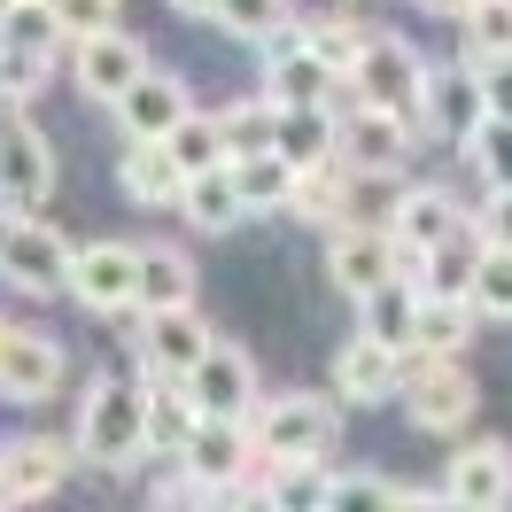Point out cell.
Segmentation results:
<instances>
[{
  "instance_id": "47",
  "label": "cell",
  "mask_w": 512,
  "mask_h": 512,
  "mask_svg": "<svg viewBox=\"0 0 512 512\" xmlns=\"http://www.w3.org/2000/svg\"><path fill=\"white\" fill-rule=\"evenodd\" d=\"M435 512H474V505H450V497H443V505H435Z\"/></svg>"
},
{
  "instance_id": "40",
  "label": "cell",
  "mask_w": 512,
  "mask_h": 512,
  "mask_svg": "<svg viewBox=\"0 0 512 512\" xmlns=\"http://www.w3.org/2000/svg\"><path fill=\"white\" fill-rule=\"evenodd\" d=\"M47 70H55V55H32V47H8L0 39V101H32L47 86Z\"/></svg>"
},
{
  "instance_id": "43",
  "label": "cell",
  "mask_w": 512,
  "mask_h": 512,
  "mask_svg": "<svg viewBox=\"0 0 512 512\" xmlns=\"http://www.w3.org/2000/svg\"><path fill=\"white\" fill-rule=\"evenodd\" d=\"M481 109H489V117H505L512 125V55H481Z\"/></svg>"
},
{
  "instance_id": "12",
  "label": "cell",
  "mask_w": 512,
  "mask_h": 512,
  "mask_svg": "<svg viewBox=\"0 0 512 512\" xmlns=\"http://www.w3.org/2000/svg\"><path fill=\"white\" fill-rule=\"evenodd\" d=\"M210 342H218V334L194 319V303H179V311H140V357H148L156 381H187Z\"/></svg>"
},
{
  "instance_id": "32",
  "label": "cell",
  "mask_w": 512,
  "mask_h": 512,
  "mask_svg": "<svg viewBox=\"0 0 512 512\" xmlns=\"http://www.w3.org/2000/svg\"><path fill=\"white\" fill-rule=\"evenodd\" d=\"M466 303L474 319H512V249H481L466 264Z\"/></svg>"
},
{
  "instance_id": "25",
  "label": "cell",
  "mask_w": 512,
  "mask_h": 512,
  "mask_svg": "<svg viewBox=\"0 0 512 512\" xmlns=\"http://www.w3.org/2000/svg\"><path fill=\"white\" fill-rule=\"evenodd\" d=\"M233 171V194H241V210H288L295 194V163L280 148H256V156H225Z\"/></svg>"
},
{
  "instance_id": "2",
  "label": "cell",
  "mask_w": 512,
  "mask_h": 512,
  "mask_svg": "<svg viewBox=\"0 0 512 512\" xmlns=\"http://www.w3.org/2000/svg\"><path fill=\"white\" fill-rule=\"evenodd\" d=\"M396 396H404V412H412L419 435H458V427H474V404H481L474 373H466L458 357H404Z\"/></svg>"
},
{
  "instance_id": "22",
  "label": "cell",
  "mask_w": 512,
  "mask_h": 512,
  "mask_svg": "<svg viewBox=\"0 0 512 512\" xmlns=\"http://www.w3.org/2000/svg\"><path fill=\"white\" fill-rule=\"evenodd\" d=\"M466 342H474V303H466V295H419L412 350L404 357H458Z\"/></svg>"
},
{
  "instance_id": "1",
  "label": "cell",
  "mask_w": 512,
  "mask_h": 512,
  "mask_svg": "<svg viewBox=\"0 0 512 512\" xmlns=\"http://www.w3.org/2000/svg\"><path fill=\"white\" fill-rule=\"evenodd\" d=\"M78 450L94 458L101 474H125L132 458H148V388L132 373H101L86 388V412H78Z\"/></svg>"
},
{
  "instance_id": "31",
  "label": "cell",
  "mask_w": 512,
  "mask_h": 512,
  "mask_svg": "<svg viewBox=\"0 0 512 512\" xmlns=\"http://www.w3.org/2000/svg\"><path fill=\"white\" fill-rule=\"evenodd\" d=\"M163 156L179 163V179H194V171H218L225 163V140H218V117H179V125L163 132Z\"/></svg>"
},
{
  "instance_id": "3",
  "label": "cell",
  "mask_w": 512,
  "mask_h": 512,
  "mask_svg": "<svg viewBox=\"0 0 512 512\" xmlns=\"http://www.w3.org/2000/svg\"><path fill=\"white\" fill-rule=\"evenodd\" d=\"M466 233V210L450 202V187H396V210H388V241H396V280H412L427 272V256L450 249Z\"/></svg>"
},
{
  "instance_id": "20",
  "label": "cell",
  "mask_w": 512,
  "mask_h": 512,
  "mask_svg": "<svg viewBox=\"0 0 512 512\" xmlns=\"http://www.w3.org/2000/svg\"><path fill=\"white\" fill-rule=\"evenodd\" d=\"M404 381V350H388L373 334H350L334 357V396L342 404H388V388Z\"/></svg>"
},
{
  "instance_id": "49",
  "label": "cell",
  "mask_w": 512,
  "mask_h": 512,
  "mask_svg": "<svg viewBox=\"0 0 512 512\" xmlns=\"http://www.w3.org/2000/svg\"><path fill=\"white\" fill-rule=\"evenodd\" d=\"M0 326H8V319H0Z\"/></svg>"
},
{
  "instance_id": "33",
  "label": "cell",
  "mask_w": 512,
  "mask_h": 512,
  "mask_svg": "<svg viewBox=\"0 0 512 512\" xmlns=\"http://www.w3.org/2000/svg\"><path fill=\"white\" fill-rule=\"evenodd\" d=\"M264 497H272V512H326V474L311 458H288L264 474Z\"/></svg>"
},
{
  "instance_id": "19",
  "label": "cell",
  "mask_w": 512,
  "mask_h": 512,
  "mask_svg": "<svg viewBox=\"0 0 512 512\" xmlns=\"http://www.w3.org/2000/svg\"><path fill=\"white\" fill-rule=\"evenodd\" d=\"M109 109L125 117V132H132V140H163V132L179 125L194 101H187V78H171V70H140L125 94L109 101Z\"/></svg>"
},
{
  "instance_id": "24",
  "label": "cell",
  "mask_w": 512,
  "mask_h": 512,
  "mask_svg": "<svg viewBox=\"0 0 512 512\" xmlns=\"http://www.w3.org/2000/svg\"><path fill=\"white\" fill-rule=\"evenodd\" d=\"M117 187H125L132 202H140V210H171L187 179H179V163L163 156V140H132V148H125V163H117Z\"/></svg>"
},
{
  "instance_id": "34",
  "label": "cell",
  "mask_w": 512,
  "mask_h": 512,
  "mask_svg": "<svg viewBox=\"0 0 512 512\" xmlns=\"http://www.w3.org/2000/svg\"><path fill=\"white\" fill-rule=\"evenodd\" d=\"M458 148L474 156V171L489 179V194H512V125H505V117H481Z\"/></svg>"
},
{
  "instance_id": "7",
  "label": "cell",
  "mask_w": 512,
  "mask_h": 512,
  "mask_svg": "<svg viewBox=\"0 0 512 512\" xmlns=\"http://www.w3.org/2000/svg\"><path fill=\"white\" fill-rule=\"evenodd\" d=\"M0 280L24 295H63V280H70L63 233L39 218H0Z\"/></svg>"
},
{
  "instance_id": "28",
  "label": "cell",
  "mask_w": 512,
  "mask_h": 512,
  "mask_svg": "<svg viewBox=\"0 0 512 512\" xmlns=\"http://www.w3.org/2000/svg\"><path fill=\"white\" fill-rule=\"evenodd\" d=\"M365 303V326L357 334H373V342H388V350H412V319H419V288L412 280H381L373 295H357Z\"/></svg>"
},
{
  "instance_id": "5",
  "label": "cell",
  "mask_w": 512,
  "mask_h": 512,
  "mask_svg": "<svg viewBox=\"0 0 512 512\" xmlns=\"http://www.w3.org/2000/svg\"><path fill=\"white\" fill-rule=\"evenodd\" d=\"M47 194H55V148H47V132L24 109H8L0 117V210L8 218H39Z\"/></svg>"
},
{
  "instance_id": "18",
  "label": "cell",
  "mask_w": 512,
  "mask_h": 512,
  "mask_svg": "<svg viewBox=\"0 0 512 512\" xmlns=\"http://www.w3.org/2000/svg\"><path fill=\"white\" fill-rule=\"evenodd\" d=\"M450 505H474V512H505L512 505V443H466L450 458Z\"/></svg>"
},
{
  "instance_id": "37",
  "label": "cell",
  "mask_w": 512,
  "mask_h": 512,
  "mask_svg": "<svg viewBox=\"0 0 512 512\" xmlns=\"http://www.w3.org/2000/svg\"><path fill=\"white\" fill-rule=\"evenodd\" d=\"M365 39H373V32H357V24H342V16H319V24L303 32V47H311V55H319L334 78H350L357 55H365Z\"/></svg>"
},
{
  "instance_id": "16",
  "label": "cell",
  "mask_w": 512,
  "mask_h": 512,
  "mask_svg": "<svg viewBox=\"0 0 512 512\" xmlns=\"http://www.w3.org/2000/svg\"><path fill=\"white\" fill-rule=\"evenodd\" d=\"M0 388L24 396V404L55 396V388H63V342H55V334H32V326H0Z\"/></svg>"
},
{
  "instance_id": "4",
  "label": "cell",
  "mask_w": 512,
  "mask_h": 512,
  "mask_svg": "<svg viewBox=\"0 0 512 512\" xmlns=\"http://www.w3.org/2000/svg\"><path fill=\"white\" fill-rule=\"evenodd\" d=\"M334 435H342V412H326V396H272L264 419H249V443L264 466H288V458L326 466Z\"/></svg>"
},
{
  "instance_id": "46",
  "label": "cell",
  "mask_w": 512,
  "mask_h": 512,
  "mask_svg": "<svg viewBox=\"0 0 512 512\" xmlns=\"http://www.w3.org/2000/svg\"><path fill=\"white\" fill-rule=\"evenodd\" d=\"M179 16H218V0H171Z\"/></svg>"
},
{
  "instance_id": "15",
  "label": "cell",
  "mask_w": 512,
  "mask_h": 512,
  "mask_svg": "<svg viewBox=\"0 0 512 512\" xmlns=\"http://www.w3.org/2000/svg\"><path fill=\"white\" fill-rule=\"evenodd\" d=\"M78 55H70V78H78V94H94V101H117L148 70V47L117 24V32H94V39H70Z\"/></svg>"
},
{
  "instance_id": "30",
  "label": "cell",
  "mask_w": 512,
  "mask_h": 512,
  "mask_svg": "<svg viewBox=\"0 0 512 512\" xmlns=\"http://www.w3.org/2000/svg\"><path fill=\"white\" fill-rule=\"evenodd\" d=\"M272 132H280V109H272L264 94L225 101V109H218V140H225V156H256V148H272Z\"/></svg>"
},
{
  "instance_id": "38",
  "label": "cell",
  "mask_w": 512,
  "mask_h": 512,
  "mask_svg": "<svg viewBox=\"0 0 512 512\" xmlns=\"http://www.w3.org/2000/svg\"><path fill=\"white\" fill-rule=\"evenodd\" d=\"M0 39H8V47H32V55H55V47H63L55 16H47V0H16V8L0 16Z\"/></svg>"
},
{
  "instance_id": "36",
  "label": "cell",
  "mask_w": 512,
  "mask_h": 512,
  "mask_svg": "<svg viewBox=\"0 0 512 512\" xmlns=\"http://www.w3.org/2000/svg\"><path fill=\"white\" fill-rule=\"evenodd\" d=\"M218 32L233 39H249V47H264V39L288 24V0H218V16H210Z\"/></svg>"
},
{
  "instance_id": "13",
  "label": "cell",
  "mask_w": 512,
  "mask_h": 512,
  "mask_svg": "<svg viewBox=\"0 0 512 512\" xmlns=\"http://www.w3.org/2000/svg\"><path fill=\"white\" fill-rule=\"evenodd\" d=\"M179 466H187L194 481H210V489H233V481H249V466H256L249 419H194V435L179 443Z\"/></svg>"
},
{
  "instance_id": "48",
  "label": "cell",
  "mask_w": 512,
  "mask_h": 512,
  "mask_svg": "<svg viewBox=\"0 0 512 512\" xmlns=\"http://www.w3.org/2000/svg\"><path fill=\"white\" fill-rule=\"evenodd\" d=\"M0 512H8V505H0Z\"/></svg>"
},
{
  "instance_id": "41",
  "label": "cell",
  "mask_w": 512,
  "mask_h": 512,
  "mask_svg": "<svg viewBox=\"0 0 512 512\" xmlns=\"http://www.w3.org/2000/svg\"><path fill=\"white\" fill-rule=\"evenodd\" d=\"M47 16H55V32L63 39H94V32H117V0H47Z\"/></svg>"
},
{
  "instance_id": "14",
  "label": "cell",
  "mask_w": 512,
  "mask_h": 512,
  "mask_svg": "<svg viewBox=\"0 0 512 512\" xmlns=\"http://www.w3.org/2000/svg\"><path fill=\"white\" fill-rule=\"evenodd\" d=\"M326 280L342 295H373L381 280H396V241H388V225H334V241H326Z\"/></svg>"
},
{
  "instance_id": "35",
  "label": "cell",
  "mask_w": 512,
  "mask_h": 512,
  "mask_svg": "<svg viewBox=\"0 0 512 512\" xmlns=\"http://www.w3.org/2000/svg\"><path fill=\"white\" fill-rule=\"evenodd\" d=\"M194 435V404L187 388H148V450H171L179 458V443Z\"/></svg>"
},
{
  "instance_id": "6",
  "label": "cell",
  "mask_w": 512,
  "mask_h": 512,
  "mask_svg": "<svg viewBox=\"0 0 512 512\" xmlns=\"http://www.w3.org/2000/svg\"><path fill=\"white\" fill-rule=\"evenodd\" d=\"M350 86H357V101H365V109H388V117H404V125L419 132V94H427V63H419L404 39L373 32V39H365V55H357V70H350Z\"/></svg>"
},
{
  "instance_id": "21",
  "label": "cell",
  "mask_w": 512,
  "mask_h": 512,
  "mask_svg": "<svg viewBox=\"0 0 512 512\" xmlns=\"http://www.w3.org/2000/svg\"><path fill=\"white\" fill-rule=\"evenodd\" d=\"M489 109H481V78L474 70H427V94H419V125L443 132V140H466Z\"/></svg>"
},
{
  "instance_id": "11",
  "label": "cell",
  "mask_w": 512,
  "mask_h": 512,
  "mask_svg": "<svg viewBox=\"0 0 512 512\" xmlns=\"http://www.w3.org/2000/svg\"><path fill=\"white\" fill-rule=\"evenodd\" d=\"M70 458H78V450H70L63 435H24V443H8V450H0V505L16 512V505L55 497L63 474H70Z\"/></svg>"
},
{
  "instance_id": "29",
  "label": "cell",
  "mask_w": 512,
  "mask_h": 512,
  "mask_svg": "<svg viewBox=\"0 0 512 512\" xmlns=\"http://www.w3.org/2000/svg\"><path fill=\"white\" fill-rule=\"evenodd\" d=\"M272 148H280L295 171H311V163L334 156V117H326V109H280V132H272Z\"/></svg>"
},
{
  "instance_id": "9",
  "label": "cell",
  "mask_w": 512,
  "mask_h": 512,
  "mask_svg": "<svg viewBox=\"0 0 512 512\" xmlns=\"http://www.w3.org/2000/svg\"><path fill=\"white\" fill-rule=\"evenodd\" d=\"M179 388H187L194 419H249L256 412V373H249V357L233 350V342H210L202 365H194Z\"/></svg>"
},
{
  "instance_id": "42",
  "label": "cell",
  "mask_w": 512,
  "mask_h": 512,
  "mask_svg": "<svg viewBox=\"0 0 512 512\" xmlns=\"http://www.w3.org/2000/svg\"><path fill=\"white\" fill-rule=\"evenodd\" d=\"M326 512H388L381 474H326Z\"/></svg>"
},
{
  "instance_id": "17",
  "label": "cell",
  "mask_w": 512,
  "mask_h": 512,
  "mask_svg": "<svg viewBox=\"0 0 512 512\" xmlns=\"http://www.w3.org/2000/svg\"><path fill=\"white\" fill-rule=\"evenodd\" d=\"M404 148H412V125H404V117H388V109H365V101L334 125V156L350 163V171H396Z\"/></svg>"
},
{
  "instance_id": "8",
  "label": "cell",
  "mask_w": 512,
  "mask_h": 512,
  "mask_svg": "<svg viewBox=\"0 0 512 512\" xmlns=\"http://www.w3.org/2000/svg\"><path fill=\"white\" fill-rule=\"evenodd\" d=\"M132 280H140V249H125V241H86V249H70L63 295H78L101 319H117V311H132Z\"/></svg>"
},
{
  "instance_id": "45",
  "label": "cell",
  "mask_w": 512,
  "mask_h": 512,
  "mask_svg": "<svg viewBox=\"0 0 512 512\" xmlns=\"http://www.w3.org/2000/svg\"><path fill=\"white\" fill-rule=\"evenodd\" d=\"M412 8H427V16H466L474 0H412Z\"/></svg>"
},
{
  "instance_id": "10",
  "label": "cell",
  "mask_w": 512,
  "mask_h": 512,
  "mask_svg": "<svg viewBox=\"0 0 512 512\" xmlns=\"http://www.w3.org/2000/svg\"><path fill=\"white\" fill-rule=\"evenodd\" d=\"M326 86H334V70L303 47V32H280L264 39V101L272 109H326Z\"/></svg>"
},
{
  "instance_id": "39",
  "label": "cell",
  "mask_w": 512,
  "mask_h": 512,
  "mask_svg": "<svg viewBox=\"0 0 512 512\" xmlns=\"http://www.w3.org/2000/svg\"><path fill=\"white\" fill-rule=\"evenodd\" d=\"M458 24H466V47H474V55H512V0H474Z\"/></svg>"
},
{
  "instance_id": "27",
  "label": "cell",
  "mask_w": 512,
  "mask_h": 512,
  "mask_svg": "<svg viewBox=\"0 0 512 512\" xmlns=\"http://www.w3.org/2000/svg\"><path fill=\"white\" fill-rule=\"evenodd\" d=\"M350 163L342 156H326L311 163V171H295V194H288V210H303V218H319V225H342V210H350Z\"/></svg>"
},
{
  "instance_id": "23",
  "label": "cell",
  "mask_w": 512,
  "mask_h": 512,
  "mask_svg": "<svg viewBox=\"0 0 512 512\" xmlns=\"http://www.w3.org/2000/svg\"><path fill=\"white\" fill-rule=\"evenodd\" d=\"M194 295V264L187 249H171V241H156V249H140V280H132V311H179Z\"/></svg>"
},
{
  "instance_id": "44",
  "label": "cell",
  "mask_w": 512,
  "mask_h": 512,
  "mask_svg": "<svg viewBox=\"0 0 512 512\" xmlns=\"http://www.w3.org/2000/svg\"><path fill=\"white\" fill-rule=\"evenodd\" d=\"M466 233H481V249H512V194H489Z\"/></svg>"
},
{
  "instance_id": "26",
  "label": "cell",
  "mask_w": 512,
  "mask_h": 512,
  "mask_svg": "<svg viewBox=\"0 0 512 512\" xmlns=\"http://www.w3.org/2000/svg\"><path fill=\"white\" fill-rule=\"evenodd\" d=\"M179 210H187V225H202V233H233V225L249 218L241 210V194H233V171H194L187 187H179Z\"/></svg>"
}]
</instances>
